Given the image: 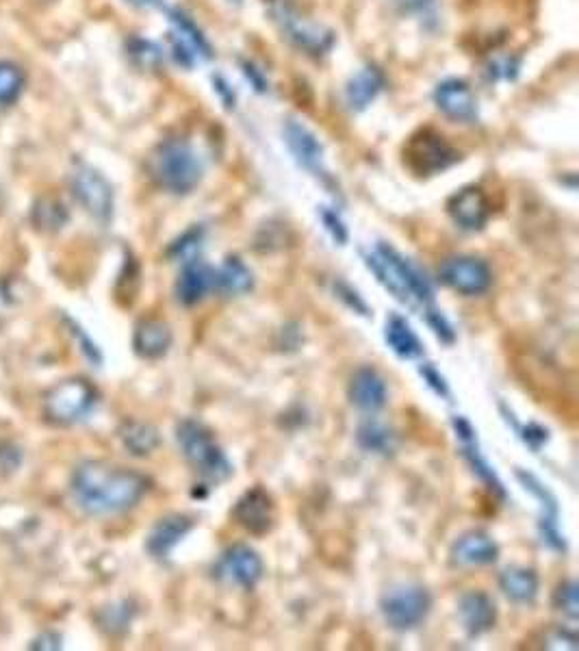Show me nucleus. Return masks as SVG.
I'll use <instances>...</instances> for the list:
<instances>
[{"label": "nucleus", "instance_id": "obj_1", "mask_svg": "<svg viewBox=\"0 0 579 651\" xmlns=\"http://www.w3.org/2000/svg\"><path fill=\"white\" fill-rule=\"evenodd\" d=\"M70 489L85 513L107 517L133 510L150 491V480L133 469L85 461L74 469Z\"/></svg>", "mask_w": 579, "mask_h": 651}, {"label": "nucleus", "instance_id": "obj_2", "mask_svg": "<svg viewBox=\"0 0 579 651\" xmlns=\"http://www.w3.org/2000/svg\"><path fill=\"white\" fill-rule=\"evenodd\" d=\"M150 174L161 189L187 196L204 176V163L187 139H165L150 157Z\"/></svg>", "mask_w": 579, "mask_h": 651}, {"label": "nucleus", "instance_id": "obj_3", "mask_svg": "<svg viewBox=\"0 0 579 651\" xmlns=\"http://www.w3.org/2000/svg\"><path fill=\"white\" fill-rule=\"evenodd\" d=\"M367 267L378 276L380 283L389 289L397 300H417L421 304L434 302V289L430 280L423 276L417 265L404 259L395 248L378 244L376 252L367 257Z\"/></svg>", "mask_w": 579, "mask_h": 651}, {"label": "nucleus", "instance_id": "obj_4", "mask_svg": "<svg viewBox=\"0 0 579 651\" xmlns=\"http://www.w3.org/2000/svg\"><path fill=\"white\" fill-rule=\"evenodd\" d=\"M178 448L187 463L209 482H224L233 476V463L217 445L213 432L196 419H183L176 426Z\"/></svg>", "mask_w": 579, "mask_h": 651}, {"label": "nucleus", "instance_id": "obj_5", "mask_svg": "<svg viewBox=\"0 0 579 651\" xmlns=\"http://www.w3.org/2000/svg\"><path fill=\"white\" fill-rule=\"evenodd\" d=\"M96 402L98 391L92 382L83 378H70L48 391L44 400V413L53 424L70 426L92 413Z\"/></svg>", "mask_w": 579, "mask_h": 651}, {"label": "nucleus", "instance_id": "obj_6", "mask_svg": "<svg viewBox=\"0 0 579 651\" xmlns=\"http://www.w3.org/2000/svg\"><path fill=\"white\" fill-rule=\"evenodd\" d=\"M382 617L397 632L415 630L428 619L432 610L430 593L417 584H402L386 591L380 599Z\"/></svg>", "mask_w": 579, "mask_h": 651}, {"label": "nucleus", "instance_id": "obj_7", "mask_svg": "<svg viewBox=\"0 0 579 651\" xmlns=\"http://www.w3.org/2000/svg\"><path fill=\"white\" fill-rule=\"evenodd\" d=\"M458 152L445 142V137L434 131H421L410 137L404 148V161L419 176H434L458 161Z\"/></svg>", "mask_w": 579, "mask_h": 651}, {"label": "nucleus", "instance_id": "obj_8", "mask_svg": "<svg viewBox=\"0 0 579 651\" xmlns=\"http://www.w3.org/2000/svg\"><path fill=\"white\" fill-rule=\"evenodd\" d=\"M72 194L96 222L107 226L113 220V187L98 170L81 163L70 178Z\"/></svg>", "mask_w": 579, "mask_h": 651}, {"label": "nucleus", "instance_id": "obj_9", "mask_svg": "<svg viewBox=\"0 0 579 651\" xmlns=\"http://www.w3.org/2000/svg\"><path fill=\"white\" fill-rule=\"evenodd\" d=\"M213 573L217 580L237 586V589L243 591H252L254 586L263 580L265 565L259 552L252 550L250 545L237 543L222 552Z\"/></svg>", "mask_w": 579, "mask_h": 651}, {"label": "nucleus", "instance_id": "obj_10", "mask_svg": "<svg viewBox=\"0 0 579 651\" xmlns=\"http://www.w3.org/2000/svg\"><path fill=\"white\" fill-rule=\"evenodd\" d=\"M441 283L454 289L462 296H480L493 285V272L486 261L478 257H452L447 259L439 270Z\"/></svg>", "mask_w": 579, "mask_h": 651}, {"label": "nucleus", "instance_id": "obj_11", "mask_svg": "<svg viewBox=\"0 0 579 651\" xmlns=\"http://www.w3.org/2000/svg\"><path fill=\"white\" fill-rule=\"evenodd\" d=\"M233 519L237 521V526L254 536L267 534L276 523V504L272 495L263 487L248 489L237 500L233 508Z\"/></svg>", "mask_w": 579, "mask_h": 651}, {"label": "nucleus", "instance_id": "obj_12", "mask_svg": "<svg viewBox=\"0 0 579 651\" xmlns=\"http://www.w3.org/2000/svg\"><path fill=\"white\" fill-rule=\"evenodd\" d=\"M449 217L462 231H482L488 217H491V202L480 187H465L454 194L447 202Z\"/></svg>", "mask_w": 579, "mask_h": 651}, {"label": "nucleus", "instance_id": "obj_13", "mask_svg": "<svg viewBox=\"0 0 579 651\" xmlns=\"http://www.w3.org/2000/svg\"><path fill=\"white\" fill-rule=\"evenodd\" d=\"M276 18L280 20L282 31L287 33L289 40L295 46H300L302 50H306V53L324 55L326 50H330L334 37H332V33L328 29L321 27V24L306 20L300 14H295V11L285 9V7L278 11Z\"/></svg>", "mask_w": 579, "mask_h": 651}, {"label": "nucleus", "instance_id": "obj_14", "mask_svg": "<svg viewBox=\"0 0 579 651\" xmlns=\"http://www.w3.org/2000/svg\"><path fill=\"white\" fill-rule=\"evenodd\" d=\"M211 291H215V267L200 259L183 263V270H180L174 285L176 300L183 306H196Z\"/></svg>", "mask_w": 579, "mask_h": 651}, {"label": "nucleus", "instance_id": "obj_15", "mask_svg": "<svg viewBox=\"0 0 579 651\" xmlns=\"http://www.w3.org/2000/svg\"><path fill=\"white\" fill-rule=\"evenodd\" d=\"M193 523H196L193 517L183 513H172L161 517L146 536L148 554L157 560H165L172 554L174 547L193 530Z\"/></svg>", "mask_w": 579, "mask_h": 651}, {"label": "nucleus", "instance_id": "obj_16", "mask_svg": "<svg viewBox=\"0 0 579 651\" xmlns=\"http://www.w3.org/2000/svg\"><path fill=\"white\" fill-rule=\"evenodd\" d=\"M434 102L447 118L458 122H473L478 118V100L465 81L449 79L434 89Z\"/></svg>", "mask_w": 579, "mask_h": 651}, {"label": "nucleus", "instance_id": "obj_17", "mask_svg": "<svg viewBox=\"0 0 579 651\" xmlns=\"http://www.w3.org/2000/svg\"><path fill=\"white\" fill-rule=\"evenodd\" d=\"M347 398L363 413H376L384 408L389 391H386L384 378L373 367H360L350 378Z\"/></svg>", "mask_w": 579, "mask_h": 651}, {"label": "nucleus", "instance_id": "obj_18", "mask_svg": "<svg viewBox=\"0 0 579 651\" xmlns=\"http://www.w3.org/2000/svg\"><path fill=\"white\" fill-rule=\"evenodd\" d=\"M449 558L456 567H484L493 565L499 558V545L486 532L473 530L462 534L452 545Z\"/></svg>", "mask_w": 579, "mask_h": 651}, {"label": "nucleus", "instance_id": "obj_19", "mask_svg": "<svg viewBox=\"0 0 579 651\" xmlns=\"http://www.w3.org/2000/svg\"><path fill=\"white\" fill-rule=\"evenodd\" d=\"M458 617L469 636H482L495 628L497 606L486 593L469 591L460 597Z\"/></svg>", "mask_w": 579, "mask_h": 651}, {"label": "nucleus", "instance_id": "obj_20", "mask_svg": "<svg viewBox=\"0 0 579 651\" xmlns=\"http://www.w3.org/2000/svg\"><path fill=\"white\" fill-rule=\"evenodd\" d=\"M285 142L302 168L313 172L317 176H324V146L319 144V139L306 129L300 122H287L285 126Z\"/></svg>", "mask_w": 579, "mask_h": 651}, {"label": "nucleus", "instance_id": "obj_21", "mask_svg": "<svg viewBox=\"0 0 579 651\" xmlns=\"http://www.w3.org/2000/svg\"><path fill=\"white\" fill-rule=\"evenodd\" d=\"M172 328L167 326L163 319H141V322L135 326L133 333V348L135 354L141 356V359L148 361H157L161 356H165L172 348Z\"/></svg>", "mask_w": 579, "mask_h": 651}, {"label": "nucleus", "instance_id": "obj_22", "mask_svg": "<svg viewBox=\"0 0 579 651\" xmlns=\"http://www.w3.org/2000/svg\"><path fill=\"white\" fill-rule=\"evenodd\" d=\"M254 289V274L239 257H228L220 270H215V291L226 298L246 296Z\"/></svg>", "mask_w": 579, "mask_h": 651}, {"label": "nucleus", "instance_id": "obj_23", "mask_svg": "<svg viewBox=\"0 0 579 651\" xmlns=\"http://www.w3.org/2000/svg\"><path fill=\"white\" fill-rule=\"evenodd\" d=\"M384 339L389 343V348L400 356V359L413 361L419 359L423 354V343L417 337L413 326L408 324V319L393 313L389 319H386V330H384Z\"/></svg>", "mask_w": 579, "mask_h": 651}, {"label": "nucleus", "instance_id": "obj_24", "mask_svg": "<svg viewBox=\"0 0 579 651\" xmlns=\"http://www.w3.org/2000/svg\"><path fill=\"white\" fill-rule=\"evenodd\" d=\"M382 87H384V74L373 66L363 68L356 76H352L350 83L345 87L347 105H350V109L354 111L367 109L382 92Z\"/></svg>", "mask_w": 579, "mask_h": 651}, {"label": "nucleus", "instance_id": "obj_25", "mask_svg": "<svg viewBox=\"0 0 579 651\" xmlns=\"http://www.w3.org/2000/svg\"><path fill=\"white\" fill-rule=\"evenodd\" d=\"M499 589L514 604H532L538 595L536 571L527 567H508L501 571Z\"/></svg>", "mask_w": 579, "mask_h": 651}, {"label": "nucleus", "instance_id": "obj_26", "mask_svg": "<svg viewBox=\"0 0 579 651\" xmlns=\"http://www.w3.org/2000/svg\"><path fill=\"white\" fill-rule=\"evenodd\" d=\"M124 448L133 456H150L161 445V434L148 421H124L120 428Z\"/></svg>", "mask_w": 579, "mask_h": 651}, {"label": "nucleus", "instance_id": "obj_27", "mask_svg": "<svg viewBox=\"0 0 579 651\" xmlns=\"http://www.w3.org/2000/svg\"><path fill=\"white\" fill-rule=\"evenodd\" d=\"M356 441L365 452H373V454H389L395 448L393 432L376 419H367L358 426Z\"/></svg>", "mask_w": 579, "mask_h": 651}, {"label": "nucleus", "instance_id": "obj_28", "mask_svg": "<svg viewBox=\"0 0 579 651\" xmlns=\"http://www.w3.org/2000/svg\"><path fill=\"white\" fill-rule=\"evenodd\" d=\"M27 76L14 61H0V109H7L22 96Z\"/></svg>", "mask_w": 579, "mask_h": 651}, {"label": "nucleus", "instance_id": "obj_29", "mask_svg": "<svg viewBox=\"0 0 579 651\" xmlns=\"http://www.w3.org/2000/svg\"><path fill=\"white\" fill-rule=\"evenodd\" d=\"M33 222L37 228H44V231H59L68 222V211L59 200L42 198L33 207Z\"/></svg>", "mask_w": 579, "mask_h": 651}, {"label": "nucleus", "instance_id": "obj_30", "mask_svg": "<svg viewBox=\"0 0 579 651\" xmlns=\"http://www.w3.org/2000/svg\"><path fill=\"white\" fill-rule=\"evenodd\" d=\"M517 478L521 480L525 491H530L536 497V500L540 502V506H543V519H540V526H543V523H558V502H556V497H553L532 474H525L523 469L517 471Z\"/></svg>", "mask_w": 579, "mask_h": 651}, {"label": "nucleus", "instance_id": "obj_31", "mask_svg": "<svg viewBox=\"0 0 579 651\" xmlns=\"http://www.w3.org/2000/svg\"><path fill=\"white\" fill-rule=\"evenodd\" d=\"M202 241H204V228L193 226L174 241L170 250H167V257L180 263L198 259V254L202 250Z\"/></svg>", "mask_w": 579, "mask_h": 651}, {"label": "nucleus", "instance_id": "obj_32", "mask_svg": "<svg viewBox=\"0 0 579 651\" xmlns=\"http://www.w3.org/2000/svg\"><path fill=\"white\" fill-rule=\"evenodd\" d=\"M462 452H465V458L469 461L471 469H473V474H478L482 482L488 484V489L495 491L499 497H506V491H504V484L499 482V478L495 476V471L488 467V463L484 461V458L480 456L478 452V445H475V441L471 443H462Z\"/></svg>", "mask_w": 579, "mask_h": 651}, {"label": "nucleus", "instance_id": "obj_33", "mask_svg": "<svg viewBox=\"0 0 579 651\" xmlns=\"http://www.w3.org/2000/svg\"><path fill=\"white\" fill-rule=\"evenodd\" d=\"M128 53H131V57L135 59L139 68L157 70L163 63L161 48L148 40H133L131 44H128Z\"/></svg>", "mask_w": 579, "mask_h": 651}, {"label": "nucleus", "instance_id": "obj_34", "mask_svg": "<svg viewBox=\"0 0 579 651\" xmlns=\"http://www.w3.org/2000/svg\"><path fill=\"white\" fill-rule=\"evenodd\" d=\"M553 606H556L562 615L569 619L579 617V602H577V582L575 580H566L562 582L556 593H553Z\"/></svg>", "mask_w": 579, "mask_h": 651}, {"label": "nucleus", "instance_id": "obj_35", "mask_svg": "<svg viewBox=\"0 0 579 651\" xmlns=\"http://www.w3.org/2000/svg\"><path fill=\"white\" fill-rule=\"evenodd\" d=\"M334 293H337V298L347 306V309H352L354 313L363 315V317H369L367 302L358 296V291H354L350 285L343 283V280H339V283L334 285Z\"/></svg>", "mask_w": 579, "mask_h": 651}, {"label": "nucleus", "instance_id": "obj_36", "mask_svg": "<svg viewBox=\"0 0 579 651\" xmlns=\"http://www.w3.org/2000/svg\"><path fill=\"white\" fill-rule=\"evenodd\" d=\"M426 319H428V326L434 330V335H436V337H439V339L445 341V343H454V339H456L454 328H452V324L447 322V317H445L441 311L428 309Z\"/></svg>", "mask_w": 579, "mask_h": 651}, {"label": "nucleus", "instance_id": "obj_37", "mask_svg": "<svg viewBox=\"0 0 579 651\" xmlns=\"http://www.w3.org/2000/svg\"><path fill=\"white\" fill-rule=\"evenodd\" d=\"M20 463H22V454L16 445L0 443V478L14 474V471L20 467Z\"/></svg>", "mask_w": 579, "mask_h": 651}, {"label": "nucleus", "instance_id": "obj_38", "mask_svg": "<svg viewBox=\"0 0 579 651\" xmlns=\"http://www.w3.org/2000/svg\"><path fill=\"white\" fill-rule=\"evenodd\" d=\"M419 374L423 376V380L428 382V387H430L436 395H441V398H445V400L452 398V393H449L447 382H445V378L439 374V369L432 367L430 363H426V365H423V367L419 369Z\"/></svg>", "mask_w": 579, "mask_h": 651}, {"label": "nucleus", "instance_id": "obj_39", "mask_svg": "<svg viewBox=\"0 0 579 651\" xmlns=\"http://www.w3.org/2000/svg\"><path fill=\"white\" fill-rule=\"evenodd\" d=\"M321 222H324V226H326V231L330 233V237L334 241H337L339 246H343L345 241H347V228L341 222V217L337 213H334V211L324 209V211H321Z\"/></svg>", "mask_w": 579, "mask_h": 651}, {"label": "nucleus", "instance_id": "obj_40", "mask_svg": "<svg viewBox=\"0 0 579 651\" xmlns=\"http://www.w3.org/2000/svg\"><path fill=\"white\" fill-rule=\"evenodd\" d=\"M68 326H70V330H72V335H74L76 339H79L81 350H83V354L87 356V359L92 361L94 365H100V363H102V354H100V350L96 348V343H94L92 339H89V337L83 333V328H81L79 324H74L72 319H68Z\"/></svg>", "mask_w": 579, "mask_h": 651}, {"label": "nucleus", "instance_id": "obj_41", "mask_svg": "<svg viewBox=\"0 0 579 651\" xmlns=\"http://www.w3.org/2000/svg\"><path fill=\"white\" fill-rule=\"evenodd\" d=\"M521 437L534 452H538L549 441V432H547V428L538 426V424H527L521 428Z\"/></svg>", "mask_w": 579, "mask_h": 651}, {"label": "nucleus", "instance_id": "obj_42", "mask_svg": "<svg viewBox=\"0 0 579 651\" xmlns=\"http://www.w3.org/2000/svg\"><path fill=\"white\" fill-rule=\"evenodd\" d=\"M491 76L493 79H514L519 72V61L517 59H497L495 63H491Z\"/></svg>", "mask_w": 579, "mask_h": 651}, {"label": "nucleus", "instance_id": "obj_43", "mask_svg": "<svg viewBox=\"0 0 579 651\" xmlns=\"http://www.w3.org/2000/svg\"><path fill=\"white\" fill-rule=\"evenodd\" d=\"M549 643H556V645H551V647H556V649H577V636L573 632L558 630L556 634H551Z\"/></svg>", "mask_w": 579, "mask_h": 651}, {"label": "nucleus", "instance_id": "obj_44", "mask_svg": "<svg viewBox=\"0 0 579 651\" xmlns=\"http://www.w3.org/2000/svg\"><path fill=\"white\" fill-rule=\"evenodd\" d=\"M393 3L404 11H426L428 7H432L434 0H393Z\"/></svg>", "mask_w": 579, "mask_h": 651}, {"label": "nucleus", "instance_id": "obj_45", "mask_svg": "<svg viewBox=\"0 0 579 651\" xmlns=\"http://www.w3.org/2000/svg\"><path fill=\"white\" fill-rule=\"evenodd\" d=\"M35 649H59L61 647V638L57 634H44L33 641Z\"/></svg>", "mask_w": 579, "mask_h": 651}, {"label": "nucleus", "instance_id": "obj_46", "mask_svg": "<svg viewBox=\"0 0 579 651\" xmlns=\"http://www.w3.org/2000/svg\"><path fill=\"white\" fill-rule=\"evenodd\" d=\"M128 3L144 9H165V0H128Z\"/></svg>", "mask_w": 579, "mask_h": 651}]
</instances>
